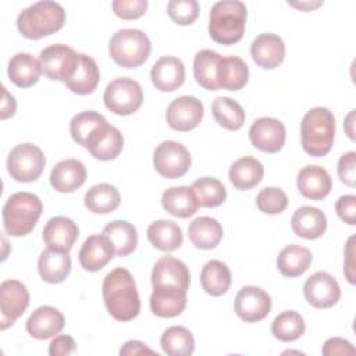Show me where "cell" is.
<instances>
[{
	"mask_svg": "<svg viewBox=\"0 0 356 356\" xmlns=\"http://www.w3.org/2000/svg\"><path fill=\"white\" fill-rule=\"evenodd\" d=\"M356 349L355 346L345 338L334 337L324 342L323 346V355L332 356V355H355Z\"/></svg>",
	"mask_w": 356,
	"mask_h": 356,
	"instance_id": "681fc988",
	"label": "cell"
},
{
	"mask_svg": "<svg viewBox=\"0 0 356 356\" xmlns=\"http://www.w3.org/2000/svg\"><path fill=\"white\" fill-rule=\"evenodd\" d=\"M306 330L303 317L295 310L280 313L271 324V334L281 342H292L303 335Z\"/></svg>",
	"mask_w": 356,
	"mask_h": 356,
	"instance_id": "60d3db41",
	"label": "cell"
},
{
	"mask_svg": "<svg viewBox=\"0 0 356 356\" xmlns=\"http://www.w3.org/2000/svg\"><path fill=\"white\" fill-rule=\"evenodd\" d=\"M203 114V103L195 96L185 95L174 99L168 104L165 120L170 128L179 132H188L202 122Z\"/></svg>",
	"mask_w": 356,
	"mask_h": 356,
	"instance_id": "7c38bea8",
	"label": "cell"
},
{
	"mask_svg": "<svg viewBox=\"0 0 356 356\" xmlns=\"http://www.w3.org/2000/svg\"><path fill=\"white\" fill-rule=\"evenodd\" d=\"M235 312L245 323H257L266 318L271 310L270 295L253 285H248L239 289L234 302Z\"/></svg>",
	"mask_w": 356,
	"mask_h": 356,
	"instance_id": "5bb4252c",
	"label": "cell"
},
{
	"mask_svg": "<svg viewBox=\"0 0 356 356\" xmlns=\"http://www.w3.org/2000/svg\"><path fill=\"white\" fill-rule=\"evenodd\" d=\"M256 206L266 214H280L286 209L288 197L281 188L267 186L257 193Z\"/></svg>",
	"mask_w": 356,
	"mask_h": 356,
	"instance_id": "ee69618b",
	"label": "cell"
},
{
	"mask_svg": "<svg viewBox=\"0 0 356 356\" xmlns=\"http://www.w3.org/2000/svg\"><path fill=\"white\" fill-rule=\"evenodd\" d=\"M142 353H154V350L147 348L140 341H128L120 349V355H142Z\"/></svg>",
	"mask_w": 356,
	"mask_h": 356,
	"instance_id": "f5cc1de1",
	"label": "cell"
},
{
	"mask_svg": "<svg viewBox=\"0 0 356 356\" xmlns=\"http://www.w3.org/2000/svg\"><path fill=\"white\" fill-rule=\"evenodd\" d=\"M83 202L89 211L95 214H107L120 206L121 195L114 185L100 182L86 191Z\"/></svg>",
	"mask_w": 356,
	"mask_h": 356,
	"instance_id": "d590c367",
	"label": "cell"
},
{
	"mask_svg": "<svg viewBox=\"0 0 356 356\" xmlns=\"http://www.w3.org/2000/svg\"><path fill=\"white\" fill-rule=\"evenodd\" d=\"M222 227L221 224L207 216L195 218L188 227V236L192 245L197 249H214L222 239Z\"/></svg>",
	"mask_w": 356,
	"mask_h": 356,
	"instance_id": "4dcf8cb0",
	"label": "cell"
},
{
	"mask_svg": "<svg viewBox=\"0 0 356 356\" xmlns=\"http://www.w3.org/2000/svg\"><path fill=\"white\" fill-rule=\"evenodd\" d=\"M102 234L110 239L117 256H128L136 249L138 231L131 222L125 220H114L108 222L103 228Z\"/></svg>",
	"mask_w": 356,
	"mask_h": 356,
	"instance_id": "74e56055",
	"label": "cell"
},
{
	"mask_svg": "<svg viewBox=\"0 0 356 356\" xmlns=\"http://www.w3.org/2000/svg\"><path fill=\"white\" fill-rule=\"evenodd\" d=\"M335 139V117L325 107L310 108L300 122V140L303 150L321 157L330 153Z\"/></svg>",
	"mask_w": 356,
	"mask_h": 356,
	"instance_id": "5b68a950",
	"label": "cell"
},
{
	"mask_svg": "<svg viewBox=\"0 0 356 356\" xmlns=\"http://www.w3.org/2000/svg\"><path fill=\"white\" fill-rule=\"evenodd\" d=\"M43 204L39 196L31 192H15L3 206V227L11 236L28 235L42 216Z\"/></svg>",
	"mask_w": 356,
	"mask_h": 356,
	"instance_id": "8992f818",
	"label": "cell"
},
{
	"mask_svg": "<svg viewBox=\"0 0 356 356\" xmlns=\"http://www.w3.org/2000/svg\"><path fill=\"white\" fill-rule=\"evenodd\" d=\"M46 165V157L33 143H19L11 149L7 157V170L18 182L36 181Z\"/></svg>",
	"mask_w": 356,
	"mask_h": 356,
	"instance_id": "9c48e42d",
	"label": "cell"
},
{
	"mask_svg": "<svg viewBox=\"0 0 356 356\" xmlns=\"http://www.w3.org/2000/svg\"><path fill=\"white\" fill-rule=\"evenodd\" d=\"M78 234L79 229L74 220L64 216H56L46 222L42 238L47 248L70 252L78 238Z\"/></svg>",
	"mask_w": 356,
	"mask_h": 356,
	"instance_id": "cb8c5ba5",
	"label": "cell"
},
{
	"mask_svg": "<svg viewBox=\"0 0 356 356\" xmlns=\"http://www.w3.org/2000/svg\"><path fill=\"white\" fill-rule=\"evenodd\" d=\"M65 325L63 313L53 306H40L28 317L26 332L36 339H47L57 335Z\"/></svg>",
	"mask_w": 356,
	"mask_h": 356,
	"instance_id": "d6986e66",
	"label": "cell"
},
{
	"mask_svg": "<svg viewBox=\"0 0 356 356\" xmlns=\"http://www.w3.org/2000/svg\"><path fill=\"white\" fill-rule=\"evenodd\" d=\"M17 110V102L13 95L7 92L6 88H3V102H1V120H6L8 117H13Z\"/></svg>",
	"mask_w": 356,
	"mask_h": 356,
	"instance_id": "db71d44e",
	"label": "cell"
},
{
	"mask_svg": "<svg viewBox=\"0 0 356 356\" xmlns=\"http://www.w3.org/2000/svg\"><path fill=\"white\" fill-rule=\"evenodd\" d=\"M161 204L167 213L179 218H188L199 209L191 186H171L165 189L161 196Z\"/></svg>",
	"mask_w": 356,
	"mask_h": 356,
	"instance_id": "f546056e",
	"label": "cell"
},
{
	"mask_svg": "<svg viewBox=\"0 0 356 356\" xmlns=\"http://www.w3.org/2000/svg\"><path fill=\"white\" fill-rule=\"evenodd\" d=\"M102 295L108 314L118 321H131L140 312L135 280L124 267H117L104 277Z\"/></svg>",
	"mask_w": 356,
	"mask_h": 356,
	"instance_id": "7a4b0ae2",
	"label": "cell"
},
{
	"mask_svg": "<svg viewBox=\"0 0 356 356\" xmlns=\"http://www.w3.org/2000/svg\"><path fill=\"white\" fill-rule=\"evenodd\" d=\"M150 78L160 92H172L185 81V65L178 57L164 56L153 64Z\"/></svg>",
	"mask_w": 356,
	"mask_h": 356,
	"instance_id": "44dd1931",
	"label": "cell"
},
{
	"mask_svg": "<svg viewBox=\"0 0 356 356\" xmlns=\"http://www.w3.org/2000/svg\"><path fill=\"white\" fill-rule=\"evenodd\" d=\"M100 81V71L96 61L83 53H79V60L75 72L68 78L64 85L74 93L89 95L92 93Z\"/></svg>",
	"mask_w": 356,
	"mask_h": 356,
	"instance_id": "4316f807",
	"label": "cell"
},
{
	"mask_svg": "<svg viewBox=\"0 0 356 356\" xmlns=\"http://www.w3.org/2000/svg\"><path fill=\"white\" fill-rule=\"evenodd\" d=\"M249 79L248 64L238 56H222L218 70L217 81L220 89L227 90H239L242 89Z\"/></svg>",
	"mask_w": 356,
	"mask_h": 356,
	"instance_id": "1f68e13d",
	"label": "cell"
},
{
	"mask_svg": "<svg viewBox=\"0 0 356 356\" xmlns=\"http://www.w3.org/2000/svg\"><path fill=\"white\" fill-rule=\"evenodd\" d=\"M189 281L191 274L182 260L174 256L160 257L152 270V313L161 318L179 316L186 307Z\"/></svg>",
	"mask_w": 356,
	"mask_h": 356,
	"instance_id": "6da1fadb",
	"label": "cell"
},
{
	"mask_svg": "<svg viewBox=\"0 0 356 356\" xmlns=\"http://www.w3.org/2000/svg\"><path fill=\"white\" fill-rule=\"evenodd\" d=\"M353 118H355V110H350V113L346 115L345 118V122H343V127H345V131L348 134V136L355 140V131H353Z\"/></svg>",
	"mask_w": 356,
	"mask_h": 356,
	"instance_id": "11a10c76",
	"label": "cell"
},
{
	"mask_svg": "<svg viewBox=\"0 0 356 356\" xmlns=\"http://www.w3.org/2000/svg\"><path fill=\"white\" fill-rule=\"evenodd\" d=\"M95 159L108 161L114 160L124 147V138L118 128L107 121L100 124L88 138L83 146Z\"/></svg>",
	"mask_w": 356,
	"mask_h": 356,
	"instance_id": "e0dca14e",
	"label": "cell"
},
{
	"mask_svg": "<svg viewBox=\"0 0 356 356\" xmlns=\"http://www.w3.org/2000/svg\"><path fill=\"white\" fill-rule=\"evenodd\" d=\"M115 254L114 246L110 239L104 235H90L85 239L81 246L78 259L79 264L86 271H99L103 268Z\"/></svg>",
	"mask_w": 356,
	"mask_h": 356,
	"instance_id": "ac0fdd59",
	"label": "cell"
},
{
	"mask_svg": "<svg viewBox=\"0 0 356 356\" xmlns=\"http://www.w3.org/2000/svg\"><path fill=\"white\" fill-rule=\"evenodd\" d=\"M191 188L200 207H217L227 199V189L217 178L202 177L196 179Z\"/></svg>",
	"mask_w": 356,
	"mask_h": 356,
	"instance_id": "b9f144b4",
	"label": "cell"
},
{
	"mask_svg": "<svg viewBox=\"0 0 356 356\" xmlns=\"http://www.w3.org/2000/svg\"><path fill=\"white\" fill-rule=\"evenodd\" d=\"M289 6L292 7H296V8H300V10H305V11H310L318 6H321V1H300V3H288Z\"/></svg>",
	"mask_w": 356,
	"mask_h": 356,
	"instance_id": "9f6ffc18",
	"label": "cell"
},
{
	"mask_svg": "<svg viewBox=\"0 0 356 356\" xmlns=\"http://www.w3.org/2000/svg\"><path fill=\"white\" fill-rule=\"evenodd\" d=\"M79 53L67 44H51L44 47L39 54L42 74L51 81L65 82L76 70Z\"/></svg>",
	"mask_w": 356,
	"mask_h": 356,
	"instance_id": "8fae6325",
	"label": "cell"
},
{
	"mask_svg": "<svg viewBox=\"0 0 356 356\" xmlns=\"http://www.w3.org/2000/svg\"><path fill=\"white\" fill-rule=\"evenodd\" d=\"M231 271L221 260L207 261L200 271L202 288L211 296H221L227 293L231 286Z\"/></svg>",
	"mask_w": 356,
	"mask_h": 356,
	"instance_id": "8d00e7d4",
	"label": "cell"
},
{
	"mask_svg": "<svg viewBox=\"0 0 356 356\" xmlns=\"http://www.w3.org/2000/svg\"><path fill=\"white\" fill-rule=\"evenodd\" d=\"M149 242L161 252L177 250L184 241L182 231L172 220H157L147 227Z\"/></svg>",
	"mask_w": 356,
	"mask_h": 356,
	"instance_id": "836d02e7",
	"label": "cell"
},
{
	"mask_svg": "<svg viewBox=\"0 0 356 356\" xmlns=\"http://www.w3.org/2000/svg\"><path fill=\"white\" fill-rule=\"evenodd\" d=\"M107 120L97 111L86 110L75 114L70 121V134L72 139L79 143L81 146H85L88 138L90 134L103 122Z\"/></svg>",
	"mask_w": 356,
	"mask_h": 356,
	"instance_id": "7bdbcfd3",
	"label": "cell"
},
{
	"mask_svg": "<svg viewBox=\"0 0 356 356\" xmlns=\"http://www.w3.org/2000/svg\"><path fill=\"white\" fill-rule=\"evenodd\" d=\"M296 186L302 196L312 200H321L331 192L332 179L321 165H306L298 172Z\"/></svg>",
	"mask_w": 356,
	"mask_h": 356,
	"instance_id": "7402d4cb",
	"label": "cell"
},
{
	"mask_svg": "<svg viewBox=\"0 0 356 356\" xmlns=\"http://www.w3.org/2000/svg\"><path fill=\"white\" fill-rule=\"evenodd\" d=\"M303 295L309 305L317 309H328L338 303L341 298V288L338 281L325 271L312 274L305 285Z\"/></svg>",
	"mask_w": 356,
	"mask_h": 356,
	"instance_id": "9a60e30c",
	"label": "cell"
},
{
	"mask_svg": "<svg viewBox=\"0 0 356 356\" xmlns=\"http://www.w3.org/2000/svg\"><path fill=\"white\" fill-rule=\"evenodd\" d=\"M7 74L10 81L19 88H29L35 85L42 74L39 60L29 53H17L8 61Z\"/></svg>",
	"mask_w": 356,
	"mask_h": 356,
	"instance_id": "83f0119b",
	"label": "cell"
},
{
	"mask_svg": "<svg viewBox=\"0 0 356 356\" xmlns=\"http://www.w3.org/2000/svg\"><path fill=\"white\" fill-rule=\"evenodd\" d=\"M335 211L343 222L349 225H355L356 224V196L343 195L338 197V200L335 202Z\"/></svg>",
	"mask_w": 356,
	"mask_h": 356,
	"instance_id": "c3c4849f",
	"label": "cell"
},
{
	"mask_svg": "<svg viewBox=\"0 0 356 356\" xmlns=\"http://www.w3.org/2000/svg\"><path fill=\"white\" fill-rule=\"evenodd\" d=\"M147 0H114L113 11L122 19H136L146 13Z\"/></svg>",
	"mask_w": 356,
	"mask_h": 356,
	"instance_id": "bcb514c9",
	"label": "cell"
},
{
	"mask_svg": "<svg viewBox=\"0 0 356 356\" xmlns=\"http://www.w3.org/2000/svg\"><path fill=\"white\" fill-rule=\"evenodd\" d=\"M291 228L300 238L317 239L327 229V217L318 207L302 206L292 214Z\"/></svg>",
	"mask_w": 356,
	"mask_h": 356,
	"instance_id": "d4e9b609",
	"label": "cell"
},
{
	"mask_svg": "<svg viewBox=\"0 0 356 356\" xmlns=\"http://www.w3.org/2000/svg\"><path fill=\"white\" fill-rule=\"evenodd\" d=\"M160 345L163 352L170 356H189L195 350V338L188 328L172 325L163 332Z\"/></svg>",
	"mask_w": 356,
	"mask_h": 356,
	"instance_id": "ab89813d",
	"label": "cell"
},
{
	"mask_svg": "<svg viewBox=\"0 0 356 356\" xmlns=\"http://www.w3.org/2000/svg\"><path fill=\"white\" fill-rule=\"evenodd\" d=\"M229 181L239 191H248L259 185L264 175L263 164L252 156L235 160L229 167Z\"/></svg>",
	"mask_w": 356,
	"mask_h": 356,
	"instance_id": "f1b7e54d",
	"label": "cell"
},
{
	"mask_svg": "<svg viewBox=\"0 0 356 356\" xmlns=\"http://www.w3.org/2000/svg\"><path fill=\"white\" fill-rule=\"evenodd\" d=\"M211 113L218 125L228 131L241 129L246 117L242 106L227 96H220L213 102Z\"/></svg>",
	"mask_w": 356,
	"mask_h": 356,
	"instance_id": "f35d334b",
	"label": "cell"
},
{
	"mask_svg": "<svg viewBox=\"0 0 356 356\" xmlns=\"http://www.w3.org/2000/svg\"><path fill=\"white\" fill-rule=\"evenodd\" d=\"M38 271L40 278L49 284L63 282L71 271L70 252L53 248L44 249L38 259Z\"/></svg>",
	"mask_w": 356,
	"mask_h": 356,
	"instance_id": "484cf974",
	"label": "cell"
},
{
	"mask_svg": "<svg viewBox=\"0 0 356 356\" xmlns=\"http://www.w3.org/2000/svg\"><path fill=\"white\" fill-rule=\"evenodd\" d=\"M221 54L210 49H203L193 58V75L196 82L207 90H218L217 70L221 61Z\"/></svg>",
	"mask_w": 356,
	"mask_h": 356,
	"instance_id": "e575fe53",
	"label": "cell"
},
{
	"mask_svg": "<svg viewBox=\"0 0 356 356\" xmlns=\"http://www.w3.org/2000/svg\"><path fill=\"white\" fill-rule=\"evenodd\" d=\"M29 306V292L18 280H6L0 285L1 330L13 325Z\"/></svg>",
	"mask_w": 356,
	"mask_h": 356,
	"instance_id": "4fadbf2b",
	"label": "cell"
},
{
	"mask_svg": "<svg viewBox=\"0 0 356 356\" xmlns=\"http://www.w3.org/2000/svg\"><path fill=\"white\" fill-rule=\"evenodd\" d=\"M249 139L256 149L266 153H277L285 145V125L273 117L257 118L249 128Z\"/></svg>",
	"mask_w": 356,
	"mask_h": 356,
	"instance_id": "2e32d148",
	"label": "cell"
},
{
	"mask_svg": "<svg viewBox=\"0 0 356 356\" xmlns=\"http://www.w3.org/2000/svg\"><path fill=\"white\" fill-rule=\"evenodd\" d=\"M250 54L259 67L273 70L285 58V43L275 33H260L252 42Z\"/></svg>",
	"mask_w": 356,
	"mask_h": 356,
	"instance_id": "ffe728a7",
	"label": "cell"
},
{
	"mask_svg": "<svg viewBox=\"0 0 356 356\" xmlns=\"http://www.w3.org/2000/svg\"><path fill=\"white\" fill-rule=\"evenodd\" d=\"M246 14V6L239 0L216 1L209 15L210 38L225 46L239 42L245 32Z\"/></svg>",
	"mask_w": 356,
	"mask_h": 356,
	"instance_id": "3957f363",
	"label": "cell"
},
{
	"mask_svg": "<svg viewBox=\"0 0 356 356\" xmlns=\"http://www.w3.org/2000/svg\"><path fill=\"white\" fill-rule=\"evenodd\" d=\"M65 11L60 3L51 0L36 1L24 8L17 17V28L26 39H40L63 28Z\"/></svg>",
	"mask_w": 356,
	"mask_h": 356,
	"instance_id": "277c9868",
	"label": "cell"
},
{
	"mask_svg": "<svg viewBox=\"0 0 356 356\" xmlns=\"http://www.w3.org/2000/svg\"><path fill=\"white\" fill-rule=\"evenodd\" d=\"M313 260L312 252L300 245L285 246L277 256L278 271L288 278H295L307 271Z\"/></svg>",
	"mask_w": 356,
	"mask_h": 356,
	"instance_id": "d6a6232c",
	"label": "cell"
},
{
	"mask_svg": "<svg viewBox=\"0 0 356 356\" xmlns=\"http://www.w3.org/2000/svg\"><path fill=\"white\" fill-rule=\"evenodd\" d=\"M152 43L147 35L135 28L118 29L108 42L111 58L124 68H138L149 58Z\"/></svg>",
	"mask_w": 356,
	"mask_h": 356,
	"instance_id": "52a82bcc",
	"label": "cell"
},
{
	"mask_svg": "<svg viewBox=\"0 0 356 356\" xmlns=\"http://www.w3.org/2000/svg\"><path fill=\"white\" fill-rule=\"evenodd\" d=\"M337 171H338L339 179L345 185H348L350 188L355 186V182H356V153L353 150L346 152L339 157Z\"/></svg>",
	"mask_w": 356,
	"mask_h": 356,
	"instance_id": "7dc6e473",
	"label": "cell"
},
{
	"mask_svg": "<svg viewBox=\"0 0 356 356\" xmlns=\"http://www.w3.org/2000/svg\"><path fill=\"white\" fill-rule=\"evenodd\" d=\"M86 181V168L76 159L58 161L50 172L51 186L61 193H71L81 188Z\"/></svg>",
	"mask_w": 356,
	"mask_h": 356,
	"instance_id": "603a6c76",
	"label": "cell"
},
{
	"mask_svg": "<svg viewBox=\"0 0 356 356\" xmlns=\"http://www.w3.org/2000/svg\"><path fill=\"white\" fill-rule=\"evenodd\" d=\"M191 153L179 142L164 140L153 153V165L156 171L168 179H175L188 172L191 168Z\"/></svg>",
	"mask_w": 356,
	"mask_h": 356,
	"instance_id": "30bf717a",
	"label": "cell"
},
{
	"mask_svg": "<svg viewBox=\"0 0 356 356\" xmlns=\"http://www.w3.org/2000/svg\"><path fill=\"white\" fill-rule=\"evenodd\" d=\"M167 13L175 24L191 25L199 15V3L196 0H170Z\"/></svg>",
	"mask_w": 356,
	"mask_h": 356,
	"instance_id": "f6af8a7d",
	"label": "cell"
},
{
	"mask_svg": "<svg viewBox=\"0 0 356 356\" xmlns=\"http://www.w3.org/2000/svg\"><path fill=\"white\" fill-rule=\"evenodd\" d=\"M103 100L106 107L117 115H129L139 110L143 102V90L138 81L120 76L108 82Z\"/></svg>",
	"mask_w": 356,
	"mask_h": 356,
	"instance_id": "ba28073f",
	"label": "cell"
},
{
	"mask_svg": "<svg viewBox=\"0 0 356 356\" xmlns=\"http://www.w3.org/2000/svg\"><path fill=\"white\" fill-rule=\"evenodd\" d=\"M353 241H355V236H350L348 239L346 250H345V267H343L346 280L350 284H355V259H353L355 250H353Z\"/></svg>",
	"mask_w": 356,
	"mask_h": 356,
	"instance_id": "816d5d0a",
	"label": "cell"
},
{
	"mask_svg": "<svg viewBox=\"0 0 356 356\" xmlns=\"http://www.w3.org/2000/svg\"><path fill=\"white\" fill-rule=\"evenodd\" d=\"M76 352V343L70 335H56L49 345V355L51 356H65Z\"/></svg>",
	"mask_w": 356,
	"mask_h": 356,
	"instance_id": "f907efd6",
	"label": "cell"
}]
</instances>
